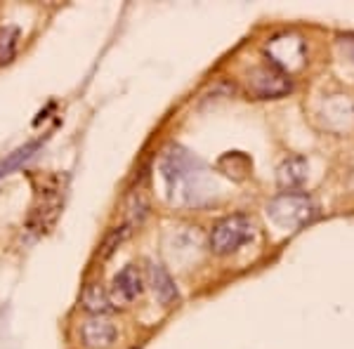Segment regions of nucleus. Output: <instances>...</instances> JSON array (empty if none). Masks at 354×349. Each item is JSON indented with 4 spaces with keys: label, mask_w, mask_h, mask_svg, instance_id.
<instances>
[{
    "label": "nucleus",
    "mask_w": 354,
    "mask_h": 349,
    "mask_svg": "<svg viewBox=\"0 0 354 349\" xmlns=\"http://www.w3.org/2000/svg\"><path fill=\"white\" fill-rule=\"evenodd\" d=\"M255 227L245 215H232L222 220L210 234V250L215 255H232L241 245H245L253 238Z\"/></svg>",
    "instance_id": "1"
},
{
    "label": "nucleus",
    "mask_w": 354,
    "mask_h": 349,
    "mask_svg": "<svg viewBox=\"0 0 354 349\" xmlns=\"http://www.w3.org/2000/svg\"><path fill=\"white\" fill-rule=\"evenodd\" d=\"M267 215L274 225L281 229H295L305 225L312 217V203L307 196L300 194H286V196H279L267 205Z\"/></svg>",
    "instance_id": "2"
},
{
    "label": "nucleus",
    "mask_w": 354,
    "mask_h": 349,
    "mask_svg": "<svg viewBox=\"0 0 354 349\" xmlns=\"http://www.w3.org/2000/svg\"><path fill=\"white\" fill-rule=\"evenodd\" d=\"M142 290H145L142 272L135 265H128V267H123L116 276H113L106 295H109L111 307H128L142 295Z\"/></svg>",
    "instance_id": "3"
},
{
    "label": "nucleus",
    "mask_w": 354,
    "mask_h": 349,
    "mask_svg": "<svg viewBox=\"0 0 354 349\" xmlns=\"http://www.w3.org/2000/svg\"><path fill=\"white\" fill-rule=\"evenodd\" d=\"M85 347L90 349H109L116 340V326L106 317H93L83 323L81 328Z\"/></svg>",
    "instance_id": "4"
},
{
    "label": "nucleus",
    "mask_w": 354,
    "mask_h": 349,
    "mask_svg": "<svg viewBox=\"0 0 354 349\" xmlns=\"http://www.w3.org/2000/svg\"><path fill=\"white\" fill-rule=\"evenodd\" d=\"M62 213V201L59 196H45L43 201L33 205L31 215H28V229L33 234H45L57 225V217Z\"/></svg>",
    "instance_id": "5"
},
{
    "label": "nucleus",
    "mask_w": 354,
    "mask_h": 349,
    "mask_svg": "<svg viewBox=\"0 0 354 349\" xmlns=\"http://www.w3.org/2000/svg\"><path fill=\"white\" fill-rule=\"evenodd\" d=\"M248 83H250V88L262 97L283 95L290 88V83L286 81V78H283L281 73L272 71V68H258V71H253L248 78Z\"/></svg>",
    "instance_id": "6"
},
{
    "label": "nucleus",
    "mask_w": 354,
    "mask_h": 349,
    "mask_svg": "<svg viewBox=\"0 0 354 349\" xmlns=\"http://www.w3.org/2000/svg\"><path fill=\"white\" fill-rule=\"evenodd\" d=\"M147 272H149V283H151L153 297H156L163 307H170L173 302H177V297L180 295H177L173 276H170L161 265H156V262H151Z\"/></svg>",
    "instance_id": "7"
},
{
    "label": "nucleus",
    "mask_w": 354,
    "mask_h": 349,
    "mask_svg": "<svg viewBox=\"0 0 354 349\" xmlns=\"http://www.w3.org/2000/svg\"><path fill=\"white\" fill-rule=\"evenodd\" d=\"M147 213H149V198H147L145 187L130 189L128 198H125V222L123 225L133 232L135 227H140L145 222Z\"/></svg>",
    "instance_id": "8"
},
{
    "label": "nucleus",
    "mask_w": 354,
    "mask_h": 349,
    "mask_svg": "<svg viewBox=\"0 0 354 349\" xmlns=\"http://www.w3.org/2000/svg\"><path fill=\"white\" fill-rule=\"evenodd\" d=\"M81 305H83L85 312L95 314V317H104V314L111 309L109 295H106V290L102 288V285H97V283H90L88 288L83 290Z\"/></svg>",
    "instance_id": "9"
},
{
    "label": "nucleus",
    "mask_w": 354,
    "mask_h": 349,
    "mask_svg": "<svg viewBox=\"0 0 354 349\" xmlns=\"http://www.w3.org/2000/svg\"><path fill=\"white\" fill-rule=\"evenodd\" d=\"M38 142H28L26 147H21V149H17L15 153H10L8 158H5L3 163H0V177H5V175H10L12 173V170H17V168H21V165H24L28 158L33 156V153L38 151Z\"/></svg>",
    "instance_id": "10"
},
{
    "label": "nucleus",
    "mask_w": 354,
    "mask_h": 349,
    "mask_svg": "<svg viewBox=\"0 0 354 349\" xmlns=\"http://www.w3.org/2000/svg\"><path fill=\"white\" fill-rule=\"evenodd\" d=\"M279 180L283 187H298L305 182V161L302 158H290L279 170Z\"/></svg>",
    "instance_id": "11"
},
{
    "label": "nucleus",
    "mask_w": 354,
    "mask_h": 349,
    "mask_svg": "<svg viewBox=\"0 0 354 349\" xmlns=\"http://www.w3.org/2000/svg\"><path fill=\"white\" fill-rule=\"evenodd\" d=\"M17 45H19V28L5 26L3 31H0V64L12 62V57L17 53Z\"/></svg>",
    "instance_id": "12"
},
{
    "label": "nucleus",
    "mask_w": 354,
    "mask_h": 349,
    "mask_svg": "<svg viewBox=\"0 0 354 349\" xmlns=\"http://www.w3.org/2000/svg\"><path fill=\"white\" fill-rule=\"evenodd\" d=\"M128 234H130V229L125 227V225H121V227H116L113 232L109 234V236L104 238V243H102V257H109L113 250L121 245L125 238H128Z\"/></svg>",
    "instance_id": "13"
}]
</instances>
